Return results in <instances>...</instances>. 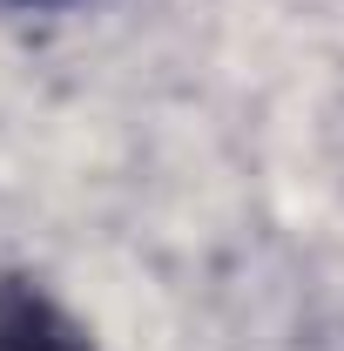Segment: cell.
<instances>
[{
	"label": "cell",
	"instance_id": "obj_1",
	"mask_svg": "<svg viewBox=\"0 0 344 351\" xmlns=\"http://www.w3.org/2000/svg\"><path fill=\"white\" fill-rule=\"evenodd\" d=\"M0 351H95L82 324L27 277H0Z\"/></svg>",
	"mask_w": 344,
	"mask_h": 351
},
{
	"label": "cell",
	"instance_id": "obj_2",
	"mask_svg": "<svg viewBox=\"0 0 344 351\" xmlns=\"http://www.w3.org/2000/svg\"><path fill=\"white\" fill-rule=\"evenodd\" d=\"M14 7H82V0H14Z\"/></svg>",
	"mask_w": 344,
	"mask_h": 351
}]
</instances>
